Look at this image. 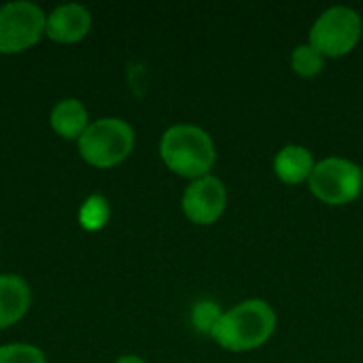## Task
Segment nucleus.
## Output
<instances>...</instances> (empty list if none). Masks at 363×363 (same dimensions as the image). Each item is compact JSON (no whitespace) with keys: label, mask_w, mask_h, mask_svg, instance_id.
<instances>
[{"label":"nucleus","mask_w":363,"mask_h":363,"mask_svg":"<svg viewBox=\"0 0 363 363\" xmlns=\"http://www.w3.org/2000/svg\"><path fill=\"white\" fill-rule=\"evenodd\" d=\"M277 330V313L266 300H245L223 313L213 340L230 353H247L264 347Z\"/></svg>","instance_id":"f257e3e1"},{"label":"nucleus","mask_w":363,"mask_h":363,"mask_svg":"<svg viewBox=\"0 0 363 363\" xmlns=\"http://www.w3.org/2000/svg\"><path fill=\"white\" fill-rule=\"evenodd\" d=\"M160 157L170 172L187 181L211 174L217 149L206 130L191 123L170 125L160 138Z\"/></svg>","instance_id":"f03ea898"},{"label":"nucleus","mask_w":363,"mask_h":363,"mask_svg":"<svg viewBox=\"0 0 363 363\" xmlns=\"http://www.w3.org/2000/svg\"><path fill=\"white\" fill-rule=\"evenodd\" d=\"M136 145L134 128L119 117H102L91 121L83 136L77 140L79 155L94 168H113L125 162Z\"/></svg>","instance_id":"7ed1b4c3"},{"label":"nucleus","mask_w":363,"mask_h":363,"mask_svg":"<svg viewBox=\"0 0 363 363\" xmlns=\"http://www.w3.org/2000/svg\"><path fill=\"white\" fill-rule=\"evenodd\" d=\"M362 15L351 6H330L313 23L308 45H313L325 60L349 55L362 40Z\"/></svg>","instance_id":"20e7f679"},{"label":"nucleus","mask_w":363,"mask_h":363,"mask_svg":"<svg viewBox=\"0 0 363 363\" xmlns=\"http://www.w3.org/2000/svg\"><path fill=\"white\" fill-rule=\"evenodd\" d=\"M311 194L330 206H345L355 202L363 191V170L347 157H325L315 164L308 179Z\"/></svg>","instance_id":"39448f33"},{"label":"nucleus","mask_w":363,"mask_h":363,"mask_svg":"<svg viewBox=\"0 0 363 363\" xmlns=\"http://www.w3.org/2000/svg\"><path fill=\"white\" fill-rule=\"evenodd\" d=\"M47 13L28 0L0 6V53L13 55L34 47L45 36Z\"/></svg>","instance_id":"423d86ee"},{"label":"nucleus","mask_w":363,"mask_h":363,"mask_svg":"<svg viewBox=\"0 0 363 363\" xmlns=\"http://www.w3.org/2000/svg\"><path fill=\"white\" fill-rule=\"evenodd\" d=\"M183 215L196 225H213L217 223L228 208V187L213 172L189 181L181 198Z\"/></svg>","instance_id":"0eeeda50"},{"label":"nucleus","mask_w":363,"mask_h":363,"mask_svg":"<svg viewBox=\"0 0 363 363\" xmlns=\"http://www.w3.org/2000/svg\"><path fill=\"white\" fill-rule=\"evenodd\" d=\"M91 30V13L83 4L68 2L55 6L47 15L45 36L60 45H72L83 40Z\"/></svg>","instance_id":"6e6552de"},{"label":"nucleus","mask_w":363,"mask_h":363,"mask_svg":"<svg viewBox=\"0 0 363 363\" xmlns=\"http://www.w3.org/2000/svg\"><path fill=\"white\" fill-rule=\"evenodd\" d=\"M32 304V289L17 274H0V330L19 323Z\"/></svg>","instance_id":"1a4fd4ad"},{"label":"nucleus","mask_w":363,"mask_h":363,"mask_svg":"<svg viewBox=\"0 0 363 363\" xmlns=\"http://www.w3.org/2000/svg\"><path fill=\"white\" fill-rule=\"evenodd\" d=\"M315 157L313 151L304 145H287L283 147L274 160H272V170L279 181L285 185H302L308 183L313 170H315Z\"/></svg>","instance_id":"9d476101"},{"label":"nucleus","mask_w":363,"mask_h":363,"mask_svg":"<svg viewBox=\"0 0 363 363\" xmlns=\"http://www.w3.org/2000/svg\"><path fill=\"white\" fill-rule=\"evenodd\" d=\"M51 130L64 138V140H79L83 132L89 128V113L85 104L77 98H64L60 100L49 115Z\"/></svg>","instance_id":"9b49d317"},{"label":"nucleus","mask_w":363,"mask_h":363,"mask_svg":"<svg viewBox=\"0 0 363 363\" xmlns=\"http://www.w3.org/2000/svg\"><path fill=\"white\" fill-rule=\"evenodd\" d=\"M325 57L313 47V45H308V43H304V45H298L294 51H291V55H289V66H291V70L298 74V77H302V79H313V77H317L323 68H325Z\"/></svg>","instance_id":"f8f14e48"},{"label":"nucleus","mask_w":363,"mask_h":363,"mask_svg":"<svg viewBox=\"0 0 363 363\" xmlns=\"http://www.w3.org/2000/svg\"><path fill=\"white\" fill-rule=\"evenodd\" d=\"M111 217V206L108 200L100 194H91L85 198V202L79 208V223L87 232H98L108 223Z\"/></svg>","instance_id":"ddd939ff"},{"label":"nucleus","mask_w":363,"mask_h":363,"mask_svg":"<svg viewBox=\"0 0 363 363\" xmlns=\"http://www.w3.org/2000/svg\"><path fill=\"white\" fill-rule=\"evenodd\" d=\"M225 311L219 308L217 302H211V300H202L194 306L191 311V321H194V328L204 334V336H213L215 328L219 325L221 317H223Z\"/></svg>","instance_id":"4468645a"},{"label":"nucleus","mask_w":363,"mask_h":363,"mask_svg":"<svg viewBox=\"0 0 363 363\" xmlns=\"http://www.w3.org/2000/svg\"><path fill=\"white\" fill-rule=\"evenodd\" d=\"M0 363H47V357L34 345L13 342L0 347Z\"/></svg>","instance_id":"2eb2a0df"},{"label":"nucleus","mask_w":363,"mask_h":363,"mask_svg":"<svg viewBox=\"0 0 363 363\" xmlns=\"http://www.w3.org/2000/svg\"><path fill=\"white\" fill-rule=\"evenodd\" d=\"M115 363H147L143 357H138V355H123V357H119Z\"/></svg>","instance_id":"dca6fc26"}]
</instances>
